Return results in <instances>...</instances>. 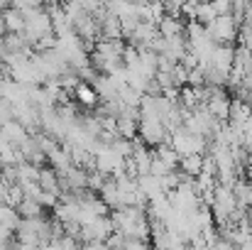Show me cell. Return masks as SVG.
Wrapping results in <instances>:
<instances>
[{
    "label": "cell",
    "instance_id": "6da1fadb",
    "mask_svg": "<svg viewBox=\"0 0 252 250\" xmlns=\"http://www.w3.org/2000/svg\"><path fill=\"white\" fill-rule=\"evenodd\" d=\"M110 223H113V233H120L123 238L150 241V221H147L145 209L125 206V209L110 211Z\"/></svg>",
    "mask_w": 252,
    "mask_h": 250
},
{
    "label": "cell",
    "instance_id": "7a4b0ae2",
    "mask_svg": "<svg viewBox=\"0 0 252 250\" xmlns=\"http://www.w3.org/2000/svg\"><path fill=\"white\" fill-rule=\"evenodd\" d=\"M137 138L150 150H155L159 145H169V130L164 128L159 115H140V120H137Z\"/></svg>",
    "mask_w": 252,
    "mask_h": 250
},
{
    "label": "cell",
    "instance_id": "3957f363",
    "mask_svg": "<svg viewBox=\"0 0 252 250\" xmlns=\"http://www.w3.org/2000/svg\"><path fill=\"white\" fill-rule=\"evenodd\" d=\"M169 147L179 155V157H186V155H206L208 150V140L198 138V135H191L184 125L181 128H174L169 133Z\"/></svg>",
    "mask_w": 252,
    "mask_h": 250
},
{
    "label": "cell",
    "instance_id": "277c9868",
    "mask_svg": "<svg viewBox=\"0 0 252 250\" xmlns=\"http://www.w3.org/2000/svg\"><path fill=\"white\" fill-rule=\"evenodd\" d=\"M49 32H52V20H49L44 5L37 7V10L25 12V30H22V37L27 39V44H30L32 49H34V44H37L44 35H49Z\"/></svg>",
    "mask_w": 252,
    "mask_h": 250
},
{
    "label": "cell",
    "instance_id": "5b68a950",
    "mask_svg": "<svg viewBox=\"0 0 252 250\" xmlns=\"http://www.w3.org/2000/svg\"><path fill=\"white\" fill-rule=\"evenodd\" d=\"M206 32L216 44H230L233 47V42L240 37V22L233 15H220L206 27Z\"/></svg>",
    "mask_w": 252,
    "mask_h": 250
},
{
    "label": "cell",
    "instance_id": "8992f818",
    "mask_svg": "<svg viewBox=\"0 0 252 250\" xmlns=\"http://www.w3.org/2000/svg\"><path fill=\"white\" fill-rule=\"evenodd\" d=\"M110 236H113V223H110V216H100V218L88 221L86 226H81V233H79L81 243H95V241L105 243Z\"/></svg>",
    "mask_w": 252,
    "mask_h": 250
},
{
    "label": "cell",
    "instance_id": "52a82bcc",
    "mask_svg": "<svg viewBox=\"0 0 252 250\" xmlns=\"http://www.w3.org/2000/svg\"><path fill=\"white\" fill-rule=\"evenodd\" d=\"M137 120H140V108H123V113L115 118L118 138L132 143L137 138Z\"/></svg>",
    "mask_w": 252,
    "mask_h": 250
},
{
    "label": "cell",
    "instance_id": "ba28073f",
    "mask_svg": "<svg viewBox=\"0 0 252 250\" xmlns=\"http://www.w3.org/2000/svg\"><path fill=\"white\" fill-rule=\"evenodd\" d=\"M137 189H140V194L147 199V204L155 201V199H159V196H164V191H162V181H159L157 177H152V174L137 177Z\"/></svg>",
    "mask_w": 252,
    "mask_h": 250
},
{
    "label": "cell",
    "instance_id": "9c48e42d",
    "mask_svg": "<svg viewBox=\"0 0 252 250\" xmlns=\"http://www.w3.org/2000/svg\"><path fill=\"white\" fill-rule=\"evenodd\" d=\"M157 32H159V37H164V39H174V37H184V32H186V22L184 20H176V17H162L159 22H157Z\"/></svg>",
    "mask_w": 252,
    "mask_h": 250
},
{
    "label": "cell",
    "instance_id": "30bf717a",
    "mask_svg": "<svg viewBox=\"0 0 252 250\" xmlns=\"http://www.w3.org/2000/svg\"><path fill=\"white\" fill-rule=\"evenodd\" d=\"M186 179H196L203 174V155H186L179 157V167H176Z\"/></svg>",
    "mask_w": 252,
    "mask_h": 250
},
{
    "label": "cell",
    "instance_id": "8fae6325",
    "mask_svg": "<svg viewBox=\"0 0 252 250\" xmlns=\"http://www.w3.org/2000/svg\"><path fill=\"white\" fill-rule=\"evenodd\" d=\"M37 184H39V189L42 191H47V194H52V196H57L59 199V174L52 169V167H42L39 169V177H37Z\"/></svg>",
    "mask_w": 252,
    "mask_h": 250
},
{
    "label": "cell",
    "instance_id": "7c38bea8",
    "mask_svg": "<svg viewBox=\"0 0 252 250\" xmlns=\"http://www.w3.org/2000/svg\"><path fill=\"white\" fill-rule=\"evenodd\" d=\"M0 135H2V138H5L10 145H15V147H20V145L30 138V133H27V130H25V128H22L17 120H7V123L0 128Z\"/></svg>",
    "mask_w": 252,
    "mask_h": 250
},
{
    "label": "cell",
    "instance_id": "4fadbf2b",
    "mask_svg": "<svg viewBox=\"0 0 252 250\" xmlns=\"http://www.w3.org/2000/svg\"><path fill=\"white\" fill-rule=\"evenodd\" d=\"M2 22H5V35H22L25 30V15L15 7L2 12Z\"/></svg>",
    "mask_w": 252,
    "mask_h": 250
},
{
    "label": "cell",
    "instance_id": "5bb4252c",
    "mask_svg": "<svg viewBox=\"0 0 252 250\" xmlns=\"http://www.w3.org/2000/svg\"><path fill=\"white\" fill-rule=\"evenodd\" d=\"M71 96L76 98V103H79L81 108H86V110H93V108L100 103L98 96H95V91H93V86H88V83H79Z\"/></svg>",
    "mask_w": 252,
    "mask_h": 250
},
{
    "label": "cell",
    "instance_id": "9a60e30c",
    "mask_svg": "<svg viewBox=\"0 0 252 250\" xmlns=\"http://www.w3.org/2000/svg\"><path fill=\"white\" fill-rule=\"evenodd\" d=\"M15 211H17V216L25 218V221H32V218H42V216H47V211H44L37 201H32V199H22V204H20Z\"/></svg>",
    "mask_w": 252,
    "mask_h": 250
},
{
    "label": "cell",
    "instance_id": "2e32d148",
    "mask_svg": "<svg viewBox=\"0 0 252 250\" xmlns=\"http://www.w3.org/2000/svg\"><path fill=\"white\" fill-rule=\"evenodd\" d=\"M17 223H20L17 211H15L12 206H7V204L0 201V231H10V233H15Z\"/></svg>",
    "mask_w": 252,
    "mask_h": 250
},
{
    "label": "cell",
    "instance_id": "e0dca14e",
    "mask_svg": "<svg viewBox=\"0 0 252 250\" xmlns=\"http://www.w3.org/2000/svg\"><path fill=\"white\" fill-rule=\"evenodd\" d=\"M216 20V12H213V7H211V2H196V12H193V22H198V25H203V27H208L211 22Z\"/></svg>",
    "mask_w": 252,
    "mask_h": 250
},
{
    "label": "cell",
    "instance_id": "ac0fdd59",
    "mask_svg": "<svg viewBox=\"0 0 252 250\" xmlns=\"http://www.w3.org/2000/svg\"><path fill=\"white\" fill-rule=\"evenodd\" d=\"M152 152H155V157H157V160H162L169 169H176V167H179V155H176L169 145H159V147H155Z\"/></svg>",
    "mask_w": 252,
    "mask_h": 250
},
{
    "label": "cell",
    "instance_id": "d6986e66",
    "mask_svg": "<svg viewBox=\"0 0 252 250\" xmlns=\"http://www.w3.org/2000/svg\"><path fill=\"white\" fill-rule=\"evenodd\" d=\"M211 7H213L216 17H220V15H230L233 2H230V0H216V2H211Z\"/></svg>",
    "mask_w": 252,
    "mask_h": 250
},
{
    "label": "cell",
    "instance_id": "ffe728a7",
    "mask_svg": "<svg viewBox=\"0 0 252 250\" xmlns=\"http://www.w3.org/2000/svg\"><path fill=\"white\" fill-rule=\"evenodd\" d=\"M123 250H150V241H140V238H125Z\"/></svg>",
    "mask_w": 252,
    "mask_h": 250
},
{
    "label": "cell",
    "instance_id": "44dd1931",
    "mask_svg": "<svg viewBox=\"0 0 252 250\" xmlns=\"http://www.w3.org/2000/svg\"><path fill=\"white\" fill-rule=\"evenodd\" d=\"M12 246H15V233L0 231V250H10Z\"/></svg>",
    "mask_w": 252,
    "mask_h": 250
},
{
    "label": "cell",
    "instance_id": "7402d4cb",
    "mask_svg": "<svg viewBox=\"0 0 252 250\" xmlns=\"http://www.w3.org/2000/svg\"><path fill=\"white\" fill-rule=\"evenodd\" d=\"M81 250H110L105 243H100V241H95V243H84Z\"/></svg>",
    "mask_w": 252,
    "mask_h": 250
},
{
    "label": "cell",
    "instance_id": "603a6c76",
    "mask_svg": "<svg viewBox=\"0 0 252 250\" xmlns=\"http://www.w3.org/2000/svg\"><path fill=\"white\" fill-rule=\"evenodd\" d=\"M10 250H22V248H20V246H17V243H15V246H12V248H10Z\"/></svg>",
    "mask_w": 252,
    "mask_h": 250
},
{
    "label": "cell",
    "instance_id": "cb8c5ba5",
    "mask_svg": "<svg viewBox=\"0 0 252 250\" xmlns=\"http://www.w3.org/2000/svg\"><path fill=\"white\" fill-rule=\"evenodd\" d=\"M150 250H159V248H152V246H150Z\"/></svg>",
    "mask_w": 252,
    "mask_h": 250
}]
</instances>
